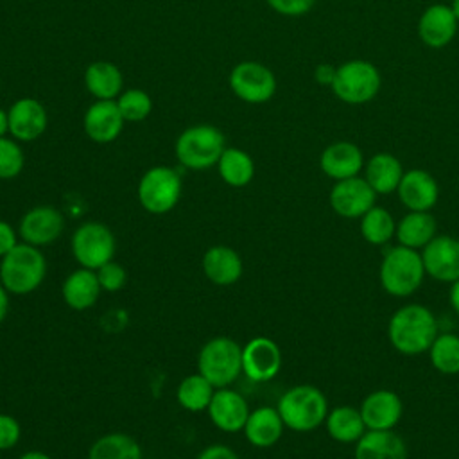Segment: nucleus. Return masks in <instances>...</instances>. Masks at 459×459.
<instances>
[{
  "instance_id": "72a5a7b5",
  "label": "nucleus",
  "mask_w": 459,
  "mask_h": 459,
  "mask_svg": "<svg viewBox=\"0 0 459 459\" xmlns=\"http://www.w3.org/2000/svg\"><path fill=\"white\" fill-rule=\"evenodd\" d=\"M429 355L434 369H437L439 373H459V335L450 332L437 333L432 346L429 348Z\"/></svg>"
},
{
  "instance_id": "6e6552de",
  "label": "nucleus",
  "mask_w": 459,
  "mask_h": 459,
  "mask_svg": "<svg viewBox=\"0 0 459 459\" xmlns=\"http://www.w3.org/2000/svg\"><path fill=\"white\" fill-rule=\"evenodd\" d=\"M183 183L172 167L156 165L143 172L138 181L136 195L142 208L152 215L169 213L181 199Z\"/></svg>"
},
{
  "instance_id": "9b49d317",
  "label": "nucleus",
  "mask_w": 459,
  "mask_h": 459,
  "mask_svg": "<svg viewBox=\"0 0 459 459\" xmlns=\"http://www.w3.org/2000/svg\"><path fill=\"white\" fill-rule=\"evenodd\" d=\"M65 230V217L63 213L50 206V204H39L23 213L18 224V235L22 237V242L43 247L52 242H56Z\"/></svg>"
},
{
  "instance_id": "2f4dec72",
  "label": "nucleus",
  "mask_w": 459,
  "mask_h": 459,
  "mask_svg": "<svg viewBox=\"0 0 459 459\" xmlns=\"http://www.w3.org/2000/svg\"><path fill=\"white\" fill-rule=\"evenodd\" d=\"M213 393H215V387L197 371V373L186 375L179 382L176 389V398L183 409L190 412H201L208 409Z\"/></svg>"
},
{
  "instance_id": "6ab92c4d",
  "label": "nucleus",
  "mask_w": 459,
  "mask_h": 459,
  "mask_svg": "<svg viewBox=\"0 0 459 459\" xmlns=\"http://www.w3.org/2000/svg\"><path fill=\"white\" fill-rule=\"evenodd\" d=\"M124 117L117 100H95L82 117V127L95 143L115 142L124 129Z\"/></svg>"
},
{
  "instance_id": "a19ab883",
  "label": "nucleus",
  "mask_w": 459,
  "mask_h": 459,
  "mask_svg": "<svg viewBox=\"0 0 459 459\" xmlns=\"http://www.w3.org/2000/svg\"><path fill=\"white\" fill-rule=\"evenodd\" d=\"M197 459H240L237 452L226 445H210L203 448Z\"/></svg>"
},
{
  "instance_id": "f8f14e48",
  "label": "nucleus",
  "mask_w": 459,
  "mask_h": 459,
  "mask_svg": "<svg viewBox=\"0 0 459 459\" xmlns=\"http://www.w3.org/2000/svg\"><path fill=\"white\" fill-rule=\"evenodd\" d=\"M377 192L364 178L353 176L335 181L330 190L328 201L332 210L344 219H359L375 206Z\"/></svg>"
},
{
  "instance_id": "a878e982",
  "label": "nucleus",
  "mask_w": 459,
  "mask_h": 459,
  "mask_svg": "<svg viewBox=\"0 0 459 459\" xmlns=\"http://www.w3.org/2000/svg\"><path fill=\"white\" fill-rule=\"evenodd\" d=\"M84 86L97 100H115L122 93L124 75L111 61H93L84 70Z\"/></svg>"
},
{
  "instance_id": "7ed1b4c3",
  "label": "nucleus",
  "mask_w": 459,
  "mask_h": 459,
  "mask_svg": "<svg viewBox=\"0 0 459 459\" xmlns=\"http://www.w3.org/2000/svg\"><path fill=\"white\" fill-rule=\"evenodd\" d=\"M283 425L294 432H310L325 423L328 402L321 389L310 384H299L287 389L276 405Z\"/></svg>"
},
{
  "instance_id": "c85d7f7f",
  "label": "nucleus",
  "mask_w": 459,
  "mask_h": 459,
  "mask_svg": "<svg viewBox=\"0 0 459 459\" xmlns=\"http://www.w3.org/2000/svg\"><path fill=\"white\" fill-rule=\"evenodd\" d=\"M325 425L330 437L337 443H357L368 430L360 409L353 405H337L328 411Z\"/></svg>"
},
{
  "instance_id": "423d86ee",
  "label": "nucleus",
  "mask_w": 459,
  "mask_h": 459,
  "mask_svg": "<svg viewBox=\"0 0 459 459\" xmlns=\"http://www.w3.org/2000/svg\"><path fill=\"white\" fill-rule=\"evenodd\" d=\"M197 371L215 389L230 387L242 373V346L226 335L212 337L199 350Z\"/></svg>"
},
{
  "instance_id": "1a4fd4ad",
  "label": "nucleus",
  "mask_w": 459,
  "mask_h": 459,
  "mask_svg": "<svg viewBox=\"0 0 459 459\" xmlns=\"http://www.w3.org/2000/svg\"><path fill=\"white\" fill-rule=\"evenodd\" d=\"M70 249L81 267L97 271L100 265L113 260L117 240L106 224L99 221H88L74 231Z\"/></svg>"
},
{
  "instance_id": "79ce46f5",
  "label": "nucleus",
  "mask_w": 459,
  "mask_h": 459,
  "mask_svg": "<svg viewBox=\"0 0 459 459\" xmlns=\"http://www.w3.org/2000/svg\"><path fill=\"white\" fill-rule=\"evenodd\" d=\"M335 66H332V65H328V63H321V65H317L316 66V70H314V79L319 82V84H323V86H332V82H333V77H335Z\"/></svg>"
},
{
  "instance_id": "f257e3e1",
  "label": "nucleus",
  "mask_w": 459,
  "mask_h": 459,
  "mask_svg": "<svg viewBox=\"0 0 459 459\" xmlns=\"http://www.w3.org/2000/svg\"><path fill=\"white\" fill-rule=\"evenodd\" d=\"M391 346L402 355H420L429 351L437 337V321L429 307L409 303L400 307L387 323Z\"/></svg>"
},
{
  "instance_id": "20e7f679",
  "label": "nucleus",
  "mask_w": 459,
  "mask_h": 459,
  "mask_svg": "<svg viewBox=\"0 0 459 459\" xmlns=\"http://www.w3.org/2000/svg\"><path fill=\"white\" fill-rule=\"evenodd\" d=\"M421 253L405 246L389 247L382 255L378 278L382 289L394 298H407L414 294L425 276Z\"/></svg>"
},
{
  "instance_id": "5701e85b",
  "label": "nucleus",
  "mask_w": 459,
  "mask_h": 459,
  "mask_svg": "<svg viewBox=\"0 0 459 459\" xmlns=\"http://www.w3.org/2000/svg\"><path fill=\"white\" fill-rule=\"evenodd\" d=\"M100 292L102 289H100L97 273L86 267H79L72 271L61 285L63 301L72 310H77V312L91 308L99 301Z\"/></svg>"
},
{
  "instance_id": "cd10ccee",
  "label": "nucleus",
  "mask_w": 459,
  "mask_h": 459,
  "mask_svg": "<svg viewBox=\"0 0 459 459\" xmlns=\"http://www.w3.org/2000/svg\"><path fill=\"white\" fill-rule=\"evenodd\" d=\"M403 167L400 160L391 152H377L366 163V181L377 194H391L396 192Z\"/></svg>"
},
{
  "instance_id": "c03bdc74",
  "label": "nucleus",
  "mask_w": 459,
  "mask_h": 459,
  "mask_svg": "<svg viewBox=\"0 0 459 459\" xmlns=\"http://www.w3.org/2000/svg\"><path fill=\"white\" fill-rule=\"evenodd\" d=\"M448 299H450V305H452V308L455 310V314H459V278L450 283Z\"/></svg>"
},
{
  "instance_id": "37998d69",
  "label": "nucleus",
  "mask_w": 459,
  "mask_h": 459,
  "mask_svg": "<svg viewBox=\"0 0 459 459\" xmlns=\"http://www.w3.org/2000/svg\"><path fill=\"white\" fill-rule=\"evenodd\" d=\"M7 314H9V292L0 281V323H4Z\"/></svg>"
},
{
  "instance_id": "473e14b6",
  "label": "nucleus",
  "mask_w": 459,
  "mask_h": 459,
  "mask_svg": "<svg viewBox=\"0 0 459 459\" xmlns=\"http://www.w3.org/2000/svg\"><path fill=\"white\" fill-rule=\"evenodd\" d=\"M394 231H396V222L393 215L382 206L375 204L360 217V235L368 244H373V246L387 244L394 237Z\"/></svg>"
},
{
  "instance_id": "e433bc0d",
  "label": "nucleus",
  "mask_w": 459,
  "mask_h": 459,
  "mask_svg": "<svg viewBox=\"0 0 459 459\" xmlns=\"http://www.w3.org/2000/svg\"><path fill=\"white\" fill-rule=\"evenodd\" d=\"M95 273H97L100 289L106 290V292H117V290H120V289L126 285V281H127V273H126V269H124L118 262H115V260H111V262L100 265Z\"/></svg>"
},
{
  "instance_id": "de8ad7c7",
  "label": "nucleus",
  "mask_w": 459,
  "mask_h": 459,
  "mask_svg": "<svg viewBox=\"0 0 459 459\" xmlns=\"http://www.w3.org/2000/svg\"><path fill=\"white\" fill-rule=\"evenodd\" d=\"M450 7H452V11H454V14H455V18H457V22H459V0H454Z\"/></svg>"
},
{
  "instance_id": "393cba45",
  "label": "nucleus",
  "mask_w": 459,
  "mask_h": 459,
  "mask_svg": "<svg viewBox=\"0 0 459 459\" xmlns=\"http://www.w3.org/2000/svg\"><path fill=\"white\" fill-rule=\"evenodd\" d=\"M355 459H407V445L394 430H366L355 443Z\"/></svg>"
},
{
  "instance_id": "a18cd8bd",
  "label": "nucleus",
  "mask_w": 459,
  "mask_h": 459,
  "mask_svg": "<svg viewBox=\"0 0 459 459\" xmlns=\"http://www.w3.org/2000/svg\"><path fill=\"white\" fill-rule=\"evenodd\" d=\"M18 459H52V457L47 452H41V450H27Z\"/></svg>"
},
{
  "instance_id": "49530a36",
  "label": "nucleus",
  "mask_w": 459,
  "mask_h": 459,
  "mask_svg": "<svg viewBox=\"0 0 459 459\" xmlns=\"http://www.w3.org/2000/svg\"><path fill=\"white\" fill-rule=\"evenodd\" d=\"M9 133V117L7 111L0 108V138Z\"/></svg>"
},
{
  "instance_id": "dca6fc26",
  "label": "nucleus",
  "mask_w": 459,
  "mask_h": 459,
  "mask_svg": "<svg viewBox=\"0 0 459 459\" xmlns=\"http://www.w3.org/2000/svg\"><path fill=\"white\" fill-rule=\"evenodd\" d=\"M7 117L9 133L18 142H32L39 138L48 126L45 106L32 97H22L14 100L7 111Z\"/></svg>"
},
{
  "instance_id": "4be33fe9",
  "label": "nucleus",
  "mask_w": 459,
  "mask_h": 459,
  "mask_svg": "<svg viewBox=\"0 0 459 459\" xmlns=\"http://www.w3.org/2000/svg\"><path fill=\"white\" fill-rule=\"evenodd\" d=\"M319 167L328 178L341 181V179L359 176L360 169L364 167V156L359 145L341 140L323 149L319 158Z\"/></svg>"
},
{
  "instance_id": "f03ea898",
  "label": "nucleus",
  "mask_w": 459,
  "mask_h": 459,
  "mask_svg": "<svg viewBox=\"0 0 459 459\" xmlns=\"http://www.w3.org/2000/svg\"><path fill=\"white\" fill-rule=\"evenodd\" d=\"M47 276V258L39 247L20 242L0 258V281L9 294L34 292Z\"/></svg>"
},
{
  "instance_id": "c756f323",
  "label": "nucleus",
  "mask_w": 459,
  "mask_h": 459,
  "mask_svg": "<svg viewBox=\"0 0 459 459\" xmlns=\"http://www.w3.org/2000/svg\"><path fill=\"white\" fill-rule=\"evenodd\" d=\"M217 170L226 185L233 188H242L249 185L255 176V161L246 151L237 147H226L217 161Z\"/></svg>"
},
{
  "instance_id": "a211bd4d",
  "label": "nucleus",
  "mask_w": 459,
  "mask_h": 459,
  "mask_svg": "<svg viewBox=\"0 0 459 459\" xmlns=\"http://www.w3.org/2000/svg\"><path fill=\"white\" fill-rule=\"evenodd\" d=\"M396 192L409 212H430L439 197L437 181L423 169H411L403 172Z\"/></svg>"
},
{
  "instance_id": "ea45409f",
  "label": "nucleus",
  "mask_w": 459,
  "mask_h": 459,
  "mask_svg": "<svg viewBox=\"0 0 459 459\" xmlns=\"http://www.w3.org/2000/svg\"><path fill=\"white\" fill-rule=\"evenodd\" d=\"M18 231L5 221L0 219V258L5 256L14 246H18Z\"/></svg>"
},
{
  "instance_id": "c9c22d12",
  "label": "nucleus",
  "mask_w": 459,
  "mask_h": 459,
  "mask_svg": "<svg viewBox=\"0 0 459 459\" xmlns=\"http://www.w3.org/2000/svg\"><path fill=\"white\" fill-rule=\"evenodd\" d=\"M25 165V154L14 138H0V179H13L20 176Z\"/></svg>"
},
{
  "instance_id": "39448f33",
  "label": "nucleus",
  "mask_w": 459,
  "mask_h": 459,
  "mask_svg": "<svg viewBox=\"0 0 459 459\" xmlns=\"http://www.w3.org/2000/svg\"><path fill=\"white\" fill-rule=\"evenodd\" d=\"M224 149L226 138L221 129L210 124H197L178 136L174 154L185 169L204 170L217 165Z\"/></svg>"
},
{
  "instance_id": "0eeeda50",
  "label": "nucleus",
  "mask_w": 459,
  "mask_h": 459,
  "mask_svg": "<svg viewBox=\"0 0 459 459\" xmlns=\"http://www.w3.org/2000/svg\"><path fill=\"white\" fill-rule=\"evenodd\" d=\"M382 84L378 68L366 59H350L337 66L332 91L346 104H366L375 99Z\"/></svg>"
},
{
  "instance_id": "58836bf2",
  "label": "nucleus",
  "mask_w": 459,
  "mask_h": 459,
  "mask_svg": "<svg viewBox=\"0 0 459 459\" xmlns=\"http://www.w3.org/2000/svg\"><path fill=\"white\" fill-rule=\"evenodd\" d=\"M273 11L283 16H303L307 14L316 0H265Z\"/></svg>"
},
{
  "instance_id": "4c0bfd02",
  "label": "nucleus",
  "mask_w": 459,
  "mask_h": 459,
  "mask_svg": "<svg viewBox=\"0 0 459 459\" xmlns=\"http://www.w3.org/2000/svg\"><path fill=\"white\" fill-rule=\"evenodd\" d=\"M20 437H22L20 421L11 414L0 412V450H9L16 446Z\"/></svg>"
},
{
  "instance_id": "b1692460",
  "label": "nucleus",
  "mask_w": 459,
  "mask_h": 459,
  "mask_svg": "<svg viewBox=\"0 0 459 459\" xmlns=\"http://www.w3.org/2000/svg\"><path fill=\"white\" fill-rule=\"evenodd\" d=\"M283 429L285 425L278 409L262 405L249 412L242 430L247 443H251L256 448H269L280 441Z\"/></svg>"
},
{
  "instance_id": "aec40b11",
  "label": "nucleus",
  "mask_w": 459,
  "mask_h": 459,
  "mask_svg": "<svg viewBox=\"0 0 459 459\" xmlns=\"http://www.w3.org/2000/svg\"><path fill=\"white\" fill-rule=\"evenodd\" d=\"M201 269L206 280L219 287H230L237 283L244 273L240 255L224 244L212 246L201 258Z\"/></svg>"
},
{
  "instance_id": "9d476101",
  "label": "nucleus",
  "mask_w": 459,
  "mask_h": 459,
  "mask_svg": "<svg viewBox=\"0 0 459 459\" xmlns=\"http://www.w3.org/2000/svg\"><path fill=\"white\" fill-rule=\"evenodd\" d=\"M231 91L247 104H264L276 93V77L258 61H240L230 72Z\"/></svg>"
},
{
  "instance_id": "4468645a",
  "label": "nucleus",
  "mask_w": 459,
  "mask_h": 459,
  "mask_svg": "<svg viewBox=\"0 0 459 459\" xmlns=\"http://www.w3.org/2000/svg\"><path fill=\"white\" fill-rule=\"evenodd\" d=\"M421 260L425 273L436 281H455L459 278V238L452 235H436L421 249Z\"/></svg>"
},
{
  "instance_id": "f704fd0d",
  "label": "nucleus",
  "mask_w": 459,
  "mask_h": 459,
  "mask_svg": "<svg viewBox=\"0 0 459 459\" xmlns=\"http://www.w3.org/2000/svg\"><path fill=\"white\" fill-rule=\"evenodd\" d=\"M115 100H117V106L126 122H142L152 111L151 95L140 88L124 90Z\"/></svg>"
},
{
  "instance_id": "ddd939ff",
  "label": "nucleus",
  "mask_w": 459,
  "mask_h": 459,
  "mask_svg": "<svg viewBox=\"0 0 459 459\" xmlns=\"http://www.w3.org/2000/svg\"><path fill=\"white\" fill-rule=\"evenodd\" d=\"M281 368L280 346L264 335H256L242 346V373L251 382L273 380Z\"/></svg>"
},
{
  "instance_id": "7c9ffc66",
  "label": "nucleus",
  "mask_w": 459,
  "mask_h": 459,
  "mask_svg": "<svg viewBox=\"0 0 459 459\" xmlns=\"http://www.w3.org/2000/svg\"><path fill=\"white\" fill-rule=\"evenodd\" d=\"M88 459H142V446L126 432H109L91 443Z\"/></svg>"
},
{
  "instance_id": "bb28decb",
  "label": "nucleus",
  "mask_w": 459,
  "mask_h": 459,
  "mask_svg": "<svg viewBox=\"0 0 459 459\" xmlns=\"http://www.w3.org/2000/svg\"><path fill=\"white\" fill-rule=\"evenodd\" d=\"M437 235V224L430 212H409L396 222L394 237L400 246L423 249Z\"/></svg>"
},
{
  "instance_id": "412c9836",
  "label": "nucleus",
  "mask_w": 459,
  "mask_h": 459,
  "mask_svg": "<svg viewBox=\"0 0 459 459\" xmlns=\"http://www.w3.org/2000/svg\"><path fill=\"white\" fill-rule=\"evenodd\" d=\"M457 32V18L450 5L432 4L429 5L418 22V34L421 41L430 48L446 47Z\"/></svg>"
},
{
  "instance_id": "2eb2a0df",
  "label": "nucleus",
  "mask_w": 459,
  "mask_h": 459,
  "mask_svg": "<svg viewBox=\"0 0 459 459\" xmlns=\"http://www.w3.org/2000/svg\"><path fill=\"white\" fill-rule=\"evenodd\" d=\"M206 411L212 423L228 434L242 430L251 412L246 398L231 387H217Z\"/></svg>"
},
{
  "instance_id": "f3484780",
  "label": "nucleus",
  "mask_w": 459,
  "mask_h": 459,
  "mask_svg": "<svg viewBox=\"0 0 459 459\" xmlns=\"http://www.w3.org/2000/svg\"><path fill=\"white\" fill-rule=\"evenodd\" d=\"M360 414L368 430H393L403 414L402 398L391 389H377L360 403Z\"/></svg>"
}]
</instances>
